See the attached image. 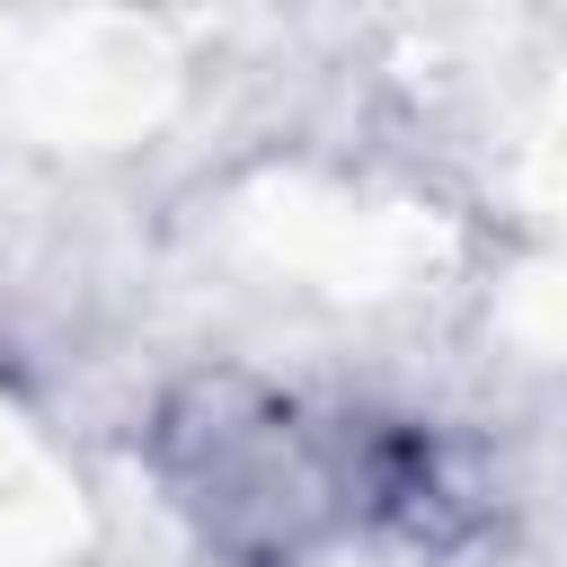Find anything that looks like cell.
Here are the masks:
<instances>
[{"label": "cell", "instance_id": "cell-1", "mask_svg": "<svg viewBox=\"0 0 567 567\" xmlns=\"http://www.w3.org/2000/svg\"><path fill=\"white\" fill-rule=\"evenodd\" d=\"M151 470L239 567H292L354 523L443 540L461 514V470L425 425L319 416L248 372H195L186 390H168Z\"/></svg>", "mask_w": 567, "mask_h": 567}]
</instances>
